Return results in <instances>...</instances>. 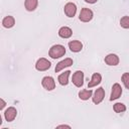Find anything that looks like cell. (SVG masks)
Segmentation results:
<instances>
[{
  "label": "cell",
  "mask_w": 129,
  "mask_h": 129,
  "mask_svg": "<svg viewBox=\"0 0 129 129\" xmlns=\"http://www.w3.org/2000/svg\"><path fill=\"white\" fill-rule=\"evenodd\" d=\"M64 53H66V48L63 45H60V44H55L51 46V48L48 51V54L51 58H58L64 55Z\"/></svg>",
  "instance_id": "1"
},
{
  "label": "cell",
  "mask_w": 129,
  "mask_h": 129,
  "mask_svg": "<svg viewBox=\"0 0 129 129\" xmlns=\"http://www.w3.org/2000/svg\"><path fill=\"white\" fill-rule=\"evenodd\" d=\"M79 18L83 22H89L93 18V12H92V10L89 9V8H83L81 10V12H80Z\"/></svg>",
  "instance_id": "2"
},
{
  "label": "cell",
  "mask_w": 129,
  "mask_h": 129,
  "mask_svg": "<svg viewBox=\"0 0 129 129\" xmlns=\"http://www.w3.org/2000/svg\"><path fill=\"white\" fill-rule=\"evenodd\" d=\"M50 66H51L50 61H48L46 58H43V57H41V58H39V59L36 61L35 68H36V70H37V71L43 72V71H46V70H48V69L50 68Z\"/></svg>",
  "instance_id": "3"
},
{
  "label": "cell",
  "mask_w": 129,
  "mask_h": 129,
  "mask_svg": "<svg viewBox=\"0 0 129 129\" xmlns=\"http://www.w3.org/2000/svg\"><path fill=\"white\" fill-rule=\"evenodd\" d=\"M73 83L78 88L83 86V84H84V73L82 71H77L73 75Z\"/></svg>",
  "instance_id": "4"
},
{
  "label": "cell",
  "mask_w": 129,
  "mask_h": 129,
  "mask_svg": "<svg viewBox=\"0 0 129 129\" xmlns=\"http://www.w3.org/2000/svg\"><path fill=\"white\" fill-rule=\"evenodd\" d=\"M42 86L44 89H46L47 91H51L55 88V83H54V80L51 78V77H44L42 79V82H41Z\"/></svg>",
  "instance_id": "5"
},
{
  "label": "cell",
  "mask_w": 129,
  "mask_h": 129,
  "mask_svg": "<svg viewBox=\"0 0 129 129\" xmlns=\"http://www.w3.org/2000/svg\"><path fill=\"white\" fill-rule=\"evenodd\" d=\"M76 12H77V6H76L75 3L70 2V3L66 4V6H64V13L67 14L68 17H74Z\"/></svg>",
  "instance_id": "6"
},
{
  "label": "cell",
  "mask_w": 129,
  "mask_h": 129,
  "mask_svg": "<svg viewBox=\"0 0 129 129\" xmlns=\"http://www.w3.org/2000/svg\"><path fill=\"white\" fill-rule=\"evenodd\" d=\"M122 94V89H121V86L119 84H114L113 87H112V93H111V97H110V100L113 101V100H116L118 99Z\"/></svg>",
  "instance_id": "7"
},
{
  "label": "cell",
  "mask_w": 129,
  "mask_h": 129,
  "mask_svg": "<svg viewBox=\"0 0 129 129\" xmlns=\"http://www.w3.org/2000/svg\"><path fill=\"white\" fill-rule=\"evenodd\" d=\"M104 97H105V91H104V89L103 88H99L95 92V95L93 97V102L95 104H100L103 101Z\"/></svg>",
  "instance_id": "8"
},
{
  "label": "cell",
  "mask_w": 129,
  "mask_h": 129,
  "mask_svg": "<svg viewBox=\"0 0 129 129\" xmlns=\"http://www.w3.org/2000/svg\"><path fill=\"white\" fill-rule=\"evenodd\" d=\"M73 64V59L72 58H64L63 60H61V61H59L56 66H55V73H58V72H60L62 69H64V68H67V67H71Z\"/></svg>",
  "instance_id": "9"
},
{
  "label": "cell",
  "mask_w": 129,
  "mask_h": 129,
  "mask_svg": "<svg viewBox=\"0 0 129 129\" xmlns=\"http://www.w3.org/2000/svg\"><path fill=\"white\" fill-rule=\"evenodd\" d=\"M16 114H17L16 109L13 108V107H10V108H8V109L5 111V113H4L5 119H6L8 122H11V121H13V120L15 119Z\"/></svg>",
  "instance_id": "10"
},
{
  "label": "cell",
  "mask_w": 129,
  "mask_h": 129,
  "mask_svg": "<svg viewBox=\"0 0 129 129\" xmlns=\"http://www.w3.org/2000/svg\"><path fill=\"white\" fill-rule=\"evenodd\" d=\"M105 62L109 66H117L119 63V57L114 53H110L105 57Z\"/></svg>",
  "instance_id": "11"
},
{
  "label": "cell",
  "mask_w": 129,
  "mask_h": 129,
  "mask_svg": "<svg viewBox=\"0 0 129 129\" xmlns=\"http://www.w3.org/2000/svg\"><path fill=\"white\" fill-rule=\"evenodd\" d=\"M69 47H70V49H71L72 51H74V52H79V51L82 50L83 44H82V42L79 41V40H73V41H70V42H69Z\"/></svg>",
  "instance_id": "12"
},
{
  "label": "cell",
  "mask_w": 129,
  "mask_h": 129,
  "mask_svg": "<svg viewBox=\"0 0 129 129\" xmlns=\"http://www.w3.org/2000/svg\"><path fill=\"white\" fill-rule=\"evenodd\" d=\"M101 81H102L101 75L98 74V73H95V74L92 76V79H91V81H90L89 84H88V87H89V88H93V87L99 85V84L101 83Z\"/></svg>",
  "instance_id": "13"
},
{
  "label": "cell",
  "mask_w": 129,
  "mask_h": 129,
  "mask_svg": "<svg viewBox=\"0 0 129 129\" xmlns=\"http://www.w3.org/2000/svg\"><path fill=\"white\" fill-rule=\"evenodd\" d=\"M72 34H73L72 29L70 27H67V26H63L58 30V35L62 38H69L72 36Z\"/></svg>",
  "instance_id": "14"
},
{
  "label": "cell",
  "mask_w": 129,
  "mask_h": 129,
  "mask_svg": "<svg viewBox=\"0 0 129 129\" xmlns=\"http://www.w3.org/2000/svg\"><path fill=\"white\" fill-rule=\"evenodd\" d=\"M70 71H67V72H64V73H62L61 75H59L58 76V82H59V84L60 85H62V86H66V85H68V83H69V76H70Z\"/></svg>",
  "instance_id": "15"
},
{
  "label": "cell",
  "mask_w": 129,
  "mask_h": 129,
  "mask_svg": "<svg viewBox=\"0 0 129 129\" xmlns=\"http://www.w3.org/2000/svg\"><path fill=\"white\" fill-rule=\"evenodd\" d=\"M14 23H15L14 18H13L12 16H9V15L6 16V17L3 19V21H2L3 26L6 27V28H11V27L14 25Z\"/></svg>",
  "instance_id": "16"
},
{
  "label": "cell",
  "mask_w": 129,
  "mask_h": 129,
  "mask_svg": "<svg viewBox=\"0 0 129 129\" xmlns=\"http://www.w3.org/2000/svg\"><path fill=\"white\" fill-rule=\"evenodd\" d=\"M37 7V0H25V8L28 11H33Z\"/></svg>",
  "instance_id": "17"
},
{
  "label": "cell",
  "mask_w": 129,
  "mask_h": 129,
  "mask_svg": "<svg viewBox=\"0 0 129 129\" xmlns=\"http://www.w3.org/2000/svg\"><path fill=\"white\" fill-rule=\"evenodd\" d=\"M92 94H93L92 90H82L79 93V97L82 100H88L90 97H92Z\"/></svg>",
  "instance_id": "18"
},
{
  "label": "cell",
  "mask_w": 129,
  "mask_h": 129,
  "mask_svg": "<svg viewBox=\"0 0 129 129\" xmlns=\"http://www.w3.org/2000/svg\"><path fill=\"white\" fill-rule=\"evenodd\" d=\"M113 108H114V111H115L116 113H121V112H124V111L126 110L125 105L122 104V103H116Z\"/></svg>",
  "instance_id": "19"
},
{
  "label": "cell",
  "mask_w": 129,
  "mask_h": 129,
  "mask_svg": "<svg viewBox=\"0 0 129 129\" xmlns=\"http://www.w3.org/2000/svg\"><path fill=\"white\" fill-rule=\"evenodd\" d=\"M120 25L123 28H129V16H124L120 20Z\"/></svg>",
  "instance_id": "20"
},
{
  "label": "cell",
  "mask_w": 129,
  "mask_h": 129,
  "mask_svg": "<svg viewBox=\"0 0 129 129\" xmlns=\"http://www.w3.org/2000/svg\"><path fill=\"white\" fill-rule=\"evenodd\" d=\"M122 82L126 87V89L129 90V73H125L122 75Z\"/></svg>",
  "instance_id": "21"
},
{
  "label": "cell",
  "mask_w": 129,
  "mask_h": 129,
  "mask_svg": "<svg viewBox=\"0 0 129 129\" xmlns=\"http://www.w3.org/2000/svg\"><path fill=\"white\" fill-rule=\"evenodd\" d=\"M0 102H1V107H0V109H3V108H4V106H5V102H4L2 99L0 100Z\"/></svg>",
  "instance_id": "22"
},
{
  "label": "cell",
  "mask_w": 129,
  "mask_h": 129,
  "mask_svg": "<svg viewBox=\"0 0 129 129\" xmlns=\"http://www.w3.org/2000/svg\"><path fill=\"white\" fill-rule=\"evenodd\" d=\"M87 3H91V4H93V3H96L97 2V0H85Z\"/></svg>",
  "instance_id": "23"
},
{
  "label": "cell",
  "mask_w": 129,
  "mask_h": 129,
  "mask_svg": "<svg viewBox=\"0 0 129 129\" xmlns=\"http://www.w3.org/2000/svg\"><path fill=\"white\" fill-rule=\"evenodd\" d=\"M61 127H64V128H70V126H68V125H60V126H58V128H61Z\"/></svg>",
  "instance_id": "24"
}]
</instances>
